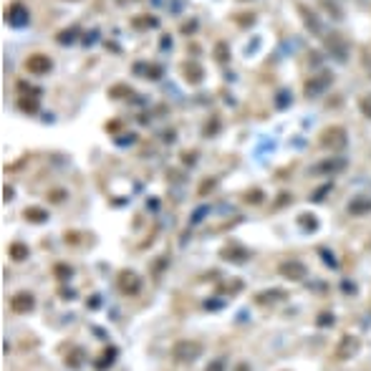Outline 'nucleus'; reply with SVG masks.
<instances>
[{
  "instance_id": "cd10ccee",
  "label": "nucleus",
  "mask_w": 371,
  "mask_h": 371,
  "mask_svg": "<svg viewBox=\"0 0 371 371\" xmlns=\"http://www.w3.org/2000/svg\"><path fill=\"white\" fill-rule=\"evenodd\" d=\"M207 371H222V361H215V364H210V366H207Z\"/></svg>"
},
{
  "instance_id": "9b49d317",
  "label": "nucleus",
  "mask_w": 371,
  "mask_h": 371,
  "mask_svg": "<svg viewBox=\"0 0 371 371\" xmlns=\"http://www.w3.org/2000/svg\"><path fill=\"white\" fill-rule=\"evenodd\" d=\"M328 51H331L339 61H344L346 56H349V46H346V40L339 35V33H334V35H328Z\"/></svg>"
},
{
  "instance_id": "f257e3e1",
  "label": "nucleus",
  "mask_w": 371,
  "mask_h": 371,
  "mask_svg": "<svg viewBox=\"0 0 371 371\" xmlns=\"http://www.w3.org/2000/svg\"><path fill=\"white\" fill-rule=\"evenodd\" d=\"M321 147H326V149H336V152H341V149H346V144H349V134H346V129L344 127H326L323 132H321Z\"/></svg>"
},
{
  "instance_id": "f3484780",
  "label": "nucleus",
  "mask_w": 371,
  "mask_h": 371,
  "mask_svg": "<svg viewBox=\"0 0 371 371\" xmlns=\"http://www.w3.org/2000/svg\"><path fill=\"white\" fill-rule=\"evenodd\" d=\"M76 38H78V28H66V30H61V33L56 35L58 43H66V46H71Z\"/></svg>"
},
{
  "instance_id": "6e6552de",
  "label": "nucleus",
  "mask_w": 371,
  "mask_h": 371,
  "mask_svg": "<svg viewBox=\"0 0 371 371\" xmlns=\"http://www.w3.org/2000/svg\"><path fill=\"white\" fill-rule=\"evenodd\" d=\"M359 346H361V341H359L356 336H344L341 344H339V349H336V359H339V361L354 359V356L359 354Z\"/></svg>"
},
{
  "instance_id": "dca6fc26",
  "label": "nucleus",
  "mask_w": 371,
  "mask_h": 371,
  "mask_svg": "<svg viewBox=\"0 0 371 371\" xmlns=\"http://www.w3.org/2000/svg\"><path fill=\"white\" fill-rule=\"evenodd\" d=\"M8 253H10L13 260H25V258H28V247H25L23 242H13V245L8 247Z\"/></svg>"
},
{
  "instance_id": "f03ea898",
  "label": "nucleus",
  "mask_w": 371,
  "mask_h": 371,
  "mask_svg": "<svg viewBox=\"0 0 371 371\" xmlns=\"http://www.w3.org/2000/svg\"><path fill=\"white\" fill-rule=\"evenodd\" d=\"M199 354H202V346L197 341H177L172 346V359L177 364H192L199 359Z\"/></svg>"
},
{
  "instance_id": "5701e85b",
  "label": "nucleus",
  "mask_w": 371,
  "mask_h": 371,
  "mask_svg": "<svg viewBox=\"0 0 371 371\" xmlns=\"http://www.w3.org/2000/svg\"><path fill=\"white\" fill-rule=\"evenodd\" d=\"M222 258H225V260H232V258H235V260H245L247 253H245V250H222Z\"/></svg>"
},
{
  "instance_id": "0eeeda50",
  "label": "nucleus",
  "mask_w": 371,
  "mask_h": 371,
  "mask_svg": "<svg viewBox=\"0 0 371 371\" xmlns=\"http://www.w3.org/2000/svg\"><path fill=\"white\" fill-rule=\"evenodd\" d=\"M28 8L23 5V3H10L8 5V10H5V20L10 23V25H15V28H23L25 23H28Z\"/></svg>"
},
{
  "instance_id": "393cba45",
  "label": "nucleus",
  "mask_w": 371,
  "mask_h": 371,
  "mask_svg": "<svg viewBox=\"0 0 371 371\" xmlns=\"http://www.w3.org/2000/svg\"><path fill=\"white\" fill-rule=\"evenodd\" d=\"M56 278H71V268L63 265V263H58L56 265Z\"/></svg>"
},
{
  "instance_id": "a878e982",
  "label": "nucleus",
  "mask_w": 371,
  "mask_h": 371,
  "mask_svg": "<svg viewBox=\"0 0 371 371\" xmlns=\"http://www.w3.org/2000/svg\"><path fill=\"white\" fill-rule=\"evenodd\" d=\"M301 225H308L306 230H316L318 220H316V217H311V215H303V217H301Z\"/></svg>"
},
{
  "instance_id": "ddd939ff",
  "label": "nucleus",
  "mask_w": 371,
  "mask_h": 371,
  "mask_svg": "<svg viewBox=\"0 0 371 371\" xmlns=\"http://www.w3.org/2000/svg\"><path fill=\"white\" fill-rule=\"evenodd\" d=\"M298 13L303 15V20H306V28H308L311 33H321V23H318V18H316V15H311L306 5H298Z\"/></svg>"
},
{
  "instance_id": "1a4fd4ad",
  "label": "nucleus",
  "mask_w": 371,
  "mask_h": 371,
  "mask_svg": "<svg viewBox=\"0 0 371 371\" xmlns=\"http://www.w3.org/2000/svg\"><path fill=\"white\" fill-rule=\"evenodd\" d=\"M8 306H10L15 313H28V311H33V306H35V298H33L28 291H20V293H13V296H10Z\"/></svg>"
},
{
  "instance_id": "bb28decb",
  "label": "nucleus",
  "mask_w": 371,
  "mask_h": 371,
  "mask_svg": "<svg viewBox=\"0 0 371 371\" xmlns=\"http://www.w3.org/2000/svg\"><path fill=\"white\" fill-rule=\"evenodd\" d=\"M210 189H215V180H204V182H202V187H199L197 192H199V194H207Z\"/></svg>"
},
{
  "instance_id": "4468645a",
  "label": "nucleus",
  "mask_w": 371,
  "mask_h": 371,
  "mask_svg": "<svg viewBox=\"0 0 371 371\" xmlns=\"http://www.w3.org/2000/svg\"><path fill=\"white\" fill-rule=\"evenodd\" d=\"M202 68L197 66V63H185V78L187 81H192V84H199V81H202Z\"/></svg>"
},
{
  "instance_id": "39448f33",
  "label": "nucleus",
  "mask_w": 371,
  "mask_h": 371,
  "mask_svg": "<svg viewBox=\"0 0 371 371\" xmlns=\"http://www.w3.org/2000/svg\"><path fill=\"white\" fill-rule=\"evenodd\" d=\"M51 66H53V61H51L46 53H33V56H28V58H25V68H28L30 73H35V76L48 73V71H51Z\"/></svg>"
},
{
  "instance_id": "412c9836",
  "label": "nucleus",
  "mask_w": 371,
  "mask_h": 371,
  "mask_svg": "<svg viewBox=\"0 0 371 371\" xmlns=\"http://www.w3.org/2000/svg\"><path fill=\"white\" fill-rule=\"evenodd\" d=\"M359 109H361V114H364L366 119H371V94H364V96L359 99Z\"/></svg>"
},
{
  "instance_id": "6ab92c4d",
  "label": "nucleus",
  "mask_w": 371,
  "mask_h": 371,
  "mask_svg": "<svg viewBox=\"0 0 371 371\" xmlns=\"http://www.w3.org/2000/svg\"><path fill=\"white\" fill-rule=\"evenodd\" d=\"M134 25L137 28H154L157 25V18L154 15H139V18H134Z\"/></svg>"
},
{
  "instance_id": "c85d7f7f",
  "label": "nucleus",
  "mask_w": 371,
  "mask_h": 371,
  "mask_svg": "<svg viewBox=\"0 0 371 371\" xmlns=\"http://www.w3.org/2000/svg\"><path fill=\"white\" fill-rule=\"evenodd\" d=\"M119 127H121V124H119V121H111V124H109V132H116Z\"/></svg>"
},
{
  "instance_id": "aec40b11",
  "label": "nucleus",
  "mask_w": 371,
  "mask_h": 371,
  "mask_svg": "<svg viewBox=\"0 0 371 371\" xmlns=\"http://www.w3.org/2000/svg\"><path fill=\"white\" fill-rule=\"evenodd\" d=\"M18 106H20L23 111H30V114H33V111H38V99H25V96H20V99H18Z\"/></svg>"
},
{
  "instance_id": "20e7f679",
  "label": "nucleus",
  "mask_w": 371,
  "mask_h": 371,
  "mask_svg": "<svg viewBox=\"0 0 371 371\" xmlns=\"http://www.w3.org/2000/svg\"><path fill=\"white\" fill-rule=\"evenodd\" d=\"M334 81V76L328 73V71H323V73H318L316 78H308L306 81V96L308 99H316V96H321L326 89H328V84Z\"/></svg>"
},
{
  "instance_id": "a211bd4d",
  "label": "nucleus",
  "mask_w": 371,
  "mask_h": 371,
  "mask_svg": "<svg viewBox=\"0 0 371 371\" xmlns=\"http://www.w3.org/2000/svg\"><path fill=\"white\" fill-rule=\"evenodd\" d=\"M81 361H84V351H81V349H73V351L66 356V364H68L71 369H78Z\"/></svg>"
},
{
  "instance_id": "423d86ee",
  "label": "nucleus",
  "mask_w": 371,
  "mask_h": 371,
  "mask_svg": "<svg viewBox=\"0 0 371 371\" xmlns=\"http://www.w3.org/2000/svg\"><path fill=\"white\" fill-rule=\"evenodd\" d=\"M280 275L283 278H288V280H303L306 275H308V268L303 265V263H298V260H285V263H280Z\"/></svg>"
},
{
  "instance_id": "7c9ffc66",
  "label": "nucleus",
  "mask_w": 371,
  "mask_h": 371,
  "mask_svg": "<svg viewBox=\"0 0 371 371\" xmlns=\"http://www.w3.org/2000/svg\"><path fill=\"white\" fill-rule=\"evenodd\" d=\"M237 369H240V371H247V366H245V364H240V366H237Z\"/></svg>"
},
{
  "instance_id": "2eb2a0df",
  "label": "nucleus",
  "mask_w": 371,
  "mask_h": 371,
  "mask_svg": "<svg viewBox=\"0 0 371 371\" xmlns=\"http://www.w3.org/2000/svg\"><path fill=\"white\" fill-rule=\"evenodd\" d=\"M283 298H285V293H280V291H268V293L255 296V303L265 306V303H275V301H283Z\"/></svg>"
},
{
  "instance_id": "2f4dec72",
  "label": "nucleus",
  "mask_w": 371,
  "mask_h": 371,
  "mask_svg": "<svg viewBox=\"0 0 371 371\" xmlns=\"http://www.w3.org/2000/svg\"><path fill=\"white\" fill-rule=\"evenodd\" d=\"M369 247H371V240H369Z\"/></svg>"
},
{
  "instance_id": "b1692460",
  "label": "nucleus",
  "mask_w": 371,
  "mask_h": 371,
  "mask_svg": "<svg viewBox=\"0 0 371 371\" xmlns=\"http://www.w3.org/2000/svg\"><path fill=\"white\" fill-rule=\"evenodd\" d=\"M114 356H116V351H114V349H106V351H104V359H101L96 366H99V369H104L109 361H114Z\"/></svg>"
},
{
  "instance_id": "f8f14e48",
  "label": "nucleus",
  "mask_w": 371,
  "mask_h": 371,
  "mask_svg": "<svg viewBox=\"0 0 371 371\" xmlns=\"http://www.w3.org/2000/svg\"><path fill=\"white\" fill-rule=\"evenodd\" d=\"M344 159H326V162H321L318 167H313V175H331V172H339V170H344Z\"/></svg>"
},
{
  "instance_id": "9d476101",
  "label": "nucleus",
  "mask_w": 371,
  "mask_h": 371,
  "mask_svg": "<svg viewBox=\"0 0 371 371\" xmlns=\"http://www.w3.org/2000/svg\"><path fill=\"white\" fill-rule=\"evenodd\" d=\"M349 212L351 215H356V217H361V215H369L371 212V197H366V194H356V197H351L349 199Z\"/></svg>"
},
{
  "instance_id": "7ed1b4c3",
  "label": "nucleus",
  "mask_w": 371,
  "mask_h": 371,
  "mask_svg": "<svg viewBox=\"0 0 371 371\" xmlns=\"http://www.w3.org/2000/svg\"><path fill=\"white\" fill-rule=\"evenodd\" d=\"M116 288L121 296H137L142 291V278L134 270H121L116 275Z\"/></svg>"
},
{
  "instance_id": "c756f323",
  "label": "nucleus",
  "mask_w": 371,
  "mask_h": 371,
  "mask_svg": "<svg viewBox=\"0 0 371 371\" xmlns=\"http://www.w3.org/2000/svg\"><path fill=\"white\" fill-rule=\"evenodd\" d=\"M217 56H220V58H225V43H220V48H217Z\"/></svg>"
},
{
  "instance_id": "4be33fe9",
  "label": "nucleus",
  "mask_w": 371,
  "mask_h": 371,
  "mask_svg": "<svg viewBox=\"0 0 371 371\" xmlns=\"http://www.w3.org/2000/svg\"><path fill=\"white\" fill-rule=\"evenodd\" d=\"M25 220H35V222H43L46 220V212L43 210H25Z\"/></svg>"
}]
</instances>
